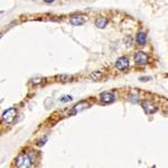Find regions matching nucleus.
I'll return each instance as SVG.
<instances>
[{
  "mask_svg": "<svg viewBox=\"0 0 168 168\" xmlns=\"http://www.w3.org/2000/svg\"><path fill=\"white\" fill-rule=\"evenodd\" d=\"M35 151L29 152V154H22L18 156L16 159V166L17 167H30L35 161Z\"/></svg>",
  "mask_w": 168,
  "mask_h": 168,
  "instance_id": "f257e3e1",
  "label": "nucleus"
},
{
  "mask_svg": "<svg viewBox=\"0 0 168 168\" xmlns=\"http://www.w3.org/2000/svg\"><path fill=\"white\" fill-rule=\"evenodd\" d=\"M16 113H17V110L15 109V108H10V109L6 110L2 114V121L5 123H8V124L11 123L15 120V118H16Z\"/></svg>",
  "mask_w": 168,
  "mask_h": 168,
  "instance_id": "f03ea898",
  "label": "nucleus"
},
{
  "mask_svg": "<svg viewBox=\"0 0 168 168\" xmlns=\"http://www.w3.org/2000/svg\"><path fill=\"white\" fill-rule=\"evenodd\" d=\"M134 62L137 65H146L148 64V55L143 52H138L134 55Z\"/></svg>",
  "mask_w": 168,
  "mask_h": 168,
  "instance_id": "7ed1b4c3",
  "label": "nucleus"
},
{
  "mask_svg": "<svg viewBox=\"0 0 168 168\" xmlns=\"http://www.w3.org/2000/svg\"><path fill=\"white\" fill-rule=\"evenodd\" d=\"M100 100L102 103L109 104V103H112V102L115 100V95L111 92H103V93H101Z\"/></svg>",
  "mask_w": 168,
  "mask_h": 168,
  "instance_id": "20e7f679",
  "label": "nucleus"
},
{
  "mask_svg": "<svg viewBox=\"0 0 168 168\" xmlns=\"http://www.w3.org/2000/svg\"><path fill=\"white\" fill-rule=\"evenodd\" d=\"M115 67H117L118 70H120V71L127 70V68L129 67V59L127 58L126 56H122V57H120V58L115 62Z\"/></svg>",
  "mask_w": 168,
  "mask_h": 168,
  "instance_id": "39448f33",
  "label": "nucleus"
},
{
  "mask_svg": "<svg viewBox=\"0 0 168 168\" xmlns=\"http://www.w3.org/2000/svg\"><path fill=\"white\" fill-rule=\"evenodd\" d=\"M85 20H86V17L83 16V15H74V16L71 17L70 21L74 26H81L85 22Z\"/></svg>",
  "mask_w": 168,
  "mask_h": 168,
  "instance_id": "423d86ee",
  "label": "nucleus"
},
{
  "mask_svg": "<svg viewBox=\"0 0 168 168\" xmlns=\"http://www.w3.org/2000/svg\"><path fill=\"white\" fill-rule=\"evenodd\" d=\"M89 106H90V104L87 103L86 101H81L80 103H77L76 105L73 106V110L70 112V114H75V113H77L78 111H82V110L86 109Z\"/></svg>",
  "mask_w": 168,
  "mask_h": 168,
  "instance_id": "0eeeda50",
  "label": "nucleus"
},
{
  "mask_svg": "<svg viewBox=\"0 0 168 168\" xmlns=\"http://www.w3.org/2000/svg\"><path fill=\"white\" fill-rule=\"evenodd\" d=\"M141 105H142L143 110H145L148 114H151V113H155L157 111V108L154 105V104L149 102V101H142L141 102Z\"/></svg>",
  "mask_w": 168,
  "mask_h": 168,
  "instance_id": "6e6552de",
  "label": "nucleus"
},
{
  "mask_svg": "<svg viewBox=\"0 0 168 168\" xmlns=\"http://www.w3.org/2000/svg\"><path fill=\"white\" fill-rule=\"evenodd\" d=\"M106 24H108V19L104 18V17H100V18L95 20V26L99 28H104L106 26Z\"/></svg>",
  "mask_w": 168,
  "mask_h": 168,
  "instance_id": "1a4fd4ad",
  "label": "nucleus"
},
{
  "mask_svg": "<svg viewBox=\"0 0 168 168\" xmlns=\"http://www.w3.org/2000/svg\"><path fill=\"white\" fill-rule=\"evenodd\" d=\"M146 40H147V36H146L145 33H139L137 35V43L139 45H145L146 44Z\"/></svg>",
  "mask_w": 168,
  "mask_h": 168,
  "instance_id": "9d476101",
  "label": "nucleus"
},
{
  "mask_svg": "<svg viewBox=\"0 0 168 168\" xmlns=\"http://www.w3.org/2000/svg\"><path fill=\"white\" fill-rule=\"evenodd\" d=\"M91 78H92V80H94V81H100V80H102V78H103V73L100 72V71L93 72L92 74H91Z\"/></svg>",
  "mask_w": 168,
  "mask_h": 168,
  "instance_id": "9b49d317",
  "label": "nucleus"
},
{
  "mask_svg": "<svg viewBox=\"0 0 168 168\" xmlns=\"http://www.w3.org/2000/svg\"><path fill=\"white\" fill-rule=\"evenodd\" d=\"M58 80H61L62 82H70L71 80H73V76L72 75H67V74H62V75L57 76Z\"/></svg>",
  "mask_w": 168,
  "mask_h": 168,
  "instance_id": "f8f14e48",
  "label": "nucleus"
},
{
  "mask_svg": "<svg viewBox=\"0 0 168 168\" xmlns=\"http://www.w3.org/2000/svg\"><path fill=\"white\" fill-rule=\"evenodd\" d=\"M72 100H73V98L70 96V95H64V96L59 98V101H61V102H70V101H72Z\"/></svg>",
  "mask_w": 168,
  "mask_h": 168,
  "instance_id": "ddd939ff",
  "label": "nucleus"
},
{
  "mask_svg": "<svg viewBox=\"0 0 168 168\" xmlns=\"http://www.w3.org/2000/svg\"><path fill=\"white\" fill-rule=\"evenodd\" d=\"M46 140H47V137H44V139L40 140V141H39V142L37 143V145H38V146H43V145L45 143V141H46Z\"/></svg>",
  "mask_w": 168,
  "mask_h": 168,
  "instance_id": "4468645a",
  "label": "nucleus"
},
{
  "mask_svg": "<svg viewBox=\"0 0 168 168\" xmlns=\"http://www.w3.org/2000/svg\"><path fill=\"white\" fill-rule=\"evenodd\" d=\"M40 81H43V78H35V80H33V83L37 84V83H39Z\"/></svg>",
  "mask_w": 168,
  "mask_h": 168,
  "instance_id": "2eb2a0df",
  "label": "nucleus"
},
{
  "mask_svg": "<svg viewBox=\"0 0 168 168\" xmlns=\"http://www.w3.org/2000/svg\"><path fill=\"white\" fill-rule=\"evenodd\" d=\"M140 80H141V81H143V82H146L147 80H150V77H149V76H147V77H140Z\"/></svg>",
  "mask_w": 168,
  "mask_h": 168,
  "instance_id": "dca6fc26",
  "label": "nucleus"
},
{
  "mask_svg": "<svg viewBox=\"0 0 168 168\" xmlns=\"http://www.w3.org/2000/svg\"><path fill=\"white\" fill-rule=\"evenodd\" d=\"M44 1H45L46 3H52V2L54 1V0H44Z\"/></svg>",
  "mask_w": 168,
  "mask_h": 168,
  "instance_id": "f3484780",
  "label": "nucleus"
}]
</instances>
